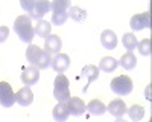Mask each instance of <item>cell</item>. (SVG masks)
Here are the masks:
<instances>
[{
  "label": "cell",
  "mask_w": 152,
  "mask_h": 122,
  "mask_svg": "<svg viewBox=\"0 0 152 122\" xmlns=\"http://www.w3.org/2000/svg\"><path fill=\"white\" fill-rule=\"evenodd\" d=\"M20 5L28 12V17L31 20H41L52 8V2L47 0H21Z\"/></svg>",
  "instance_id": "obj_1"
},
{
  "label": "cell",
  "mask_w": 152,
  "mask_h": 122,
  "mask_svg": "<svg viewBox=\"0 0 152 122\" xmlns=\"http://www.w3.org/2000/svg\"><path fill=\"white\" fill-rule=\"evenodd\" d=\"M14 31L20 37V40L24 43H32L35 37V29L32 26V20L28 15H18L14 21Z\"/></svg>",
  "instance_id": "obj_2"
},
{
  "label": "cell",
  "mask_w": 152,
  "mask_h": 122,
  "mask_svg": "<svg viewBox=\"0 0 152 122\" xmlns=\"http://www.w3.org/2000/svg\"><path fill=\"white\" fill-rule=\"evenodd\" d=\"M72 6V3L69 0H55L52 2V24L61 26L64 24L66 20L69 18V8Z\"/></svg>",
  "instance_id": "obj_3"
},
{
  "label": "cell",
  "mask_w": 152,
  "mask_h": 122,
  "mask_svg": "<svg viewBox=\"0 0 152 122\" xmlns=\"http://www.w3.org/2000/svg\"><path fill=\"white\" fill-rule=\"evenodd\" d=\"M53 96L58 102H67L70 98V82L64 73H58L53 82Z\"/></svg>",
  "instance_id": "obj_4"
},
{
  "label": "cell",
  "mask_w": 152,
  "mask_h": 122,
  "mask_svg": "<svg viewBox=\"0 0 152 122\" xmlns=\"http://www.w3.org/2000/svg\"><path fill=\"white\" fill-rule=\"evenodd\" d=\"M132 79L126 75H120L111 81V90L119 95V96H126L132 92Z\"/></svg>",
  "instance_id": "obj_5"
},
{
  "label": "cell",
  "mask_w": 152,
  "mask_h": 122,
  "mask_svg": "<svg viewBox=\"0 0 152 122\" xmlns=\"http://www.w3.org/2000/svg\"><path fill=\"white\" fill-rule=\"evenodd\" d=\"M0 104L6 108L15 104V93L12 90L11 84L6 81H0Z\"/></svg>",
  "instance_id": "obj_6"
},
{
  "label": "cell",
  "mask_w": 152,
  "mask_h": 122,
  "mask_svg": "<svg viewBox=\"0 0 152 122\" xmlns=\"http://www.w3.org/2000/svg\"><path fill=\"white\" fill-rule=\"evenodd\" d=\"M129 26L132 31H142V29H149L151 28V12H140V14H135L132 15L131 21H129Z\"/></svg>",
  "instance_id": "obj_7"
},
{
  "label": "cell",
  "mask_w": 152,
  "mask_h": 122,
  "mask_svg": "<svg viewBox=\"0 0 152 122\" xmlns=\"http://www.w3.org/2000/svg\"><path fill=\"white\" fill-rule=\"evenodd\" d=\"M66 105H67V108H69V112H70V115H73V116H81V115H84L85 113V102L81 99V98H78V96H70L69 98V101L66 102Z\"/></svg>",
  "instance_id": "obj_8"
},
{
  "label": "cell",
  "mask_w": 152,
  "mask_h": 122,
  "mask_svg": "<svg viewBox=\"0 0 152 122\" xmlns=\"http://www.w3.org/2000/svg\"><path fill=\"white\" fill-rule=\"evenodd\" d=\"M20 79L24 85H34L38 82V79H40V70H38L37 67H26V69H23L21 72V75H20Z\"/></svg>",
  "instance_id": "obj_9"
},
{
  "label": "cell",
  "mask_w": 152,
  "mask_h": 122,
  "mask_svg": "<svg viewBox=\"0 0 152 122\" xmlns=\"http://www.w3.org/2000/svg\"><path fill=\"white\" fill-rule=\"evenodd\" d=\"M50 66L53 67L56 73H64L70 66V57L66 54H56L55 58H52V64Z\"/></svg>",
  "instance_id": "obj_10"
},
{
  "label": "cell",
  "mask_w": 152,
  "mask_h": 122,
  "mask_svg": "<svg viewBox=\"0 0 152 122\" xmlns=\"http://www.w3.org/2000/svg\"><path fill=\"white\" fill-rule=\"evenodd\" d=\"M61 47H62V41H61V38L58 35H52V34H50L47 38H44V51L49 55L59 54Z\"/></svg>",
  "instance_id": "obj_11"
},
{
  "label": "cell",
  "mask_w": 152,
  "mask_h": 122,
  "mask_svg": "<svg viewBox=\"0 0 152 122\" xmlns=\"http://www.w3.org/2000/svg\"><path fill=\"white\" fill-rule=\"evenodd\" d=\"M81 73H82V76L87 79V84L84 85V89H82V92L87 93L88 85H90L93 81H96L97 76H99V67H97V66H93V64H88V66H85V67L82 69Z\"/></svg>",
  "instance_id": "obj_12"
},
{
  "label": "cell",
  "mask_w": 152,
  "mask_h": 122,
  "mask_svg": "<svg viewBox=\"0 0 152 122\" xmlns=\"http://www.w3.org/2000/svg\"><path fill=\"white\" fill-rule=\"evenodd\" d=\"M34 101V93L31 90V87H21L17 93H15V102H18L21 107H28L31 105Z\"/></svg>",
  "instance_id": "obj_13"
},
{
  "label": "cell",
  "mask_w": 152,
  "mask_h": 122,
  "mask_svg": "<svg viewBox=\"0 0 152 122\" xmlns=\"http://www.w3.org/2000/svg\"><path fill=\"white\" fill-rule=\"evenodd\" d=\"M100 43H102V46L105 49H108V51L116 49V46H117V37H116V34H114V31L105 29L102 34H100Z\"/></svg>",
  "instance_id": "obj_14"
},
{
  "label": "cell",
  "mask_w": 152,
  "mask_h": 122,
  "mask_svg": "<svg viewBox=\"0 0 152 122\" xmlns=\"http://www.w3.org/2000/svg\"><path fill=\"white\" fill-rule=\"evenodd\" d=\"M126 110H128V107H126V104L122 99H114L107 107V112H110V115L116 116V118H123Z\"/></svg>",
  "instance_id": "obj_15"
},
{
  "label": "cell",
  "mask_w": 152,
  "mask_h": 122,
  "mask_svg": "<svg viewBox=\"0 0 152 122\" xmlns=\"http://www.w3.org/2000/svg\"><path fill=\"white\" fill-rule=\"evenodd\" d=\"M52 116L56 122H66L67 118L70 116V112H69L66 102H58L52 110Z\"/></svg>",
  "instance_id": "obj_16"
},
{
  "label": "cell",
  "mask_w": 152,
  "mask_h": 122,
  "mask_svg": "<svg viewBox=\"0 0 152 122\" xmlns=\"http://www.w3.org/2000/svg\"><path fill=\"white\" fill-rule=\"evenodd\" d=\"M85 110H88V112H90L91 115H94V116H100V115H104L107 112V105L100 99H93V101H90L87 104Z\"/></svg>",
  "instance_id": "obj_17"
},
{
  "label": "cell",
  "mask_w": 152,
  "mask_h": 122,
  "mask_svg": "<svg viewBox=\"0 0 152 122\" xmlns=\"http://www.w3.org/2000/svg\"><path fill=\"white\" fill-rule=\"evenodd\" d=\"M119 63H117V60L116 58H113V57H104L102 60H100V63H99V69L100 70H104L107 73H111L117 69Z\"/></svg>",
  "instance_id": "obj_18"
},
{
  "label": "cell",
  "mask_w": 152,
  "mask_h": 122,
  "mask_svg": "<svg viewBox=\"0 0 152 122\" xmlns=\"http://www.w3.org/2000/svg\"><path fill=\"white\" fill-rule=\"evenodd\" d=\"M50 64H52V58H50V55L46 51L41 49V52H40V55L37 57V60H35V63H34L32 67H37L38 70H40V69H47Z\"/></svg>",
  "instance_id": "obj_19"
},
{
  "label": "cell",
  "mask_w": 152,
  "mask_h": 122,
  "mask_svg": "<svg viewBox=\"0 0 152 122\" xmlns=\"http://www.w3.org/2000/svg\"><path fill=\"white\" fill-rule=\"evenodd\" d=\"M34 29H35V35L41 37V38H47V37L50 35V32H52V24H50L49 21L40 20Z\"/></svg>",
  "instance_id": "obj_20"
},
{
  "label": "cell",
  "mask_w": 152,
  "mask_h": 122,
  "mask_svg": "<svg viewBox=\"0 0 152 122\" xmlns=\"http://www.w3.org/2000/svg\"><path fill=\"white\" fill-rule=\"evenodd\" d=\"M117 63H119L123 69H126V70H132V69L137 66V58H135L134 54L126 52L125 55H122L120 61H117Z\"/></svg>",
  "instance_id": "obj_21"
},
{
  "label": "cell",
  "mask_w": 152,
  "mask_h": 122,
  "mask_svg": "<svg viewBox=\"0 0 152 122\" xmlns=\"http://www.w3.org/2000/svg\"><path fill=\"white\" fill-rule=\"evenodd\" d=\"M122 43H123L125 49H126V51H128L129 54H132V52H134V49H137V44H138L137 37H135L132 32L125 34V35H123V38H122Z\"/></svg>",
  "instance_id": "obj_22"
},
{
  "label": "cell",
  "mask_w": 152,
  "mask_h": 122,
  "mask_svg": "<svg viewBox=\"0 0 152 122\" xmlns=\"http://www.w3.org/2000/svg\"><path fill=\"white\" fill-rule=\"evenodd\" d=\"M126 113L129 115V118L134 122H138V121H142L145 118V108L142 105H138V104H134L132 107H129L128 110H126Z\"/></svg>",
  "instance_id": "obj_23"
},
{
  "label": "cell",
  "mask_w": 152,
  "mask_h": 122,
  "mask_svg": "<svg viewBox=\"0 0 152 122\" xmlns=\"http://www.w3.org/2000/svg\"><path fill=\"white\" fill-rule=\"evenodd\" d=\"M69 17L75 21H84L87 18V11L79 6H70L69 8Z\"/></svg>",
  "instance_id": "obj_24"
},
{
  "label": "cell",
  "mask_w": 152,
  "mask_h": 122,
  "mask_svg": "<svg viewBox=\"0 0 152 122\" xmlns=\"http://www.w3.org/2000/svg\"><path fill=\"white\" fill-rule=\"evenodd\" d=\"M40 52H41V49L38 47V46H35V44H29V47L26 49V60H28V63H29L31 66H34L35 60H37L38 55H40Z\"/></svg>",
  "instance_id": "obj_25"
},
{
  "label": "cell",
  "mask_w": 152,
  "mask_h": 122,
  "mask_svg": "<svg viewBox=\"0 0 152 122\" xmlns=\"http://www.w3.org/2000/svg\"><path fill=\"white\" fill-rule=\"evenodd\" d=\"M137 49H138V52H140L143 57H149L151 55V40L149 38L142 40L140 43L137 44Z\"/></svg>",
  "instance_id": "obj_26"
},
{
  "label": "cell",
  "mask_w": 152,
  "mask_h": 122,
  "mask_svg": "<svg viewBox=\"0 0 152 122\" xmlns=\"http://www.w3.org/2000/svg\"><path fill=\"white\" fill-rule=\"evenodd\" d=\"M8 37H9V28L8 26H0V43L6 41Z\"/></svg>",
  "instance_id": "obj_27"
},
{
  "label": "cell",
  "mask_w": 152,
  "mask_h": 122,
  "mask_svg": "<svg viewBox=\"0 0 152 122\" xmlns=\"http://www.w3.org/2000/svg\"><path fill=\"white\" fill-rule=\"evenodd\" d=\"M145 95H146V98L151 101V85H148V90L145 92Z\"/></svg>",
  "instance_id": "obj_28"
},
{
  "label": "cell",
  "mask_w": 152,
  "mask_h": 122,
  "mask_svg": "<svg viewBox=\"0 0 152 122\" xmlns=\"http://www.w3.org/2000/svg\"><path fill=\"white\" fill-rule=\"evenodd\" d=\"M114 122H126V121H125L123 118H117V119H116V121H114Z\"/></svg>",
  "instance_id": "obj_29"
}]
</instances>
